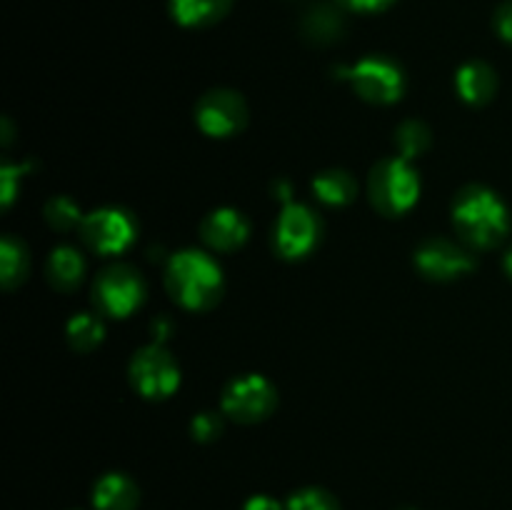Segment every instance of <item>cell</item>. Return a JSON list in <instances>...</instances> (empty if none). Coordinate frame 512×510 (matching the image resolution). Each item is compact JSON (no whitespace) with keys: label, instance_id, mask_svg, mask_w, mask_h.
<instances>
[{"label":"cell","instance_id":"30bf717a","mask_svg":"<svg viewBox=\"0 0 512 510\" xmlns=\"http://www.w3.org/2000/svg\"><path fill=\"white\" fill-rule=\"evenodd\" d=\"M245 120H248V108L235 90H210L198 103V125L213 138L238 133Z\"/></svg>","mask_w":512,"mask_h":510},{"label":"cell","instance_id":"603a6c76","mask_svg":"<svg viewBox=\"0 0 512 510\" xmlns=\"http://www.w3.org/2000/svg\"><path fill=\"white\" fill-rule=\"evenodd\" d=\"M288 510H340L338 503L330 493L320 488H305L298 490L293 498L288 500Z\"/></svg>","mask_w":512,"mask_h":510},{"label":"cell","instance_id":"6da1fadb","mask_svg":"<svg viewBox=\"0 0 512 510\" xmlns=\"http://www.w3.org/2000/svg\"><path fill=\"white\" fill-rule=\"evenodd\" d=\"M453 220L460 238L473 248H493L510 228L505 203L483 185L460 190L453 205Z\"/></svg>","mask_w":512,"mask_h":510},{"label":"cell","instance_id":"d6986e66","mask_svg":"<svg viewBox=\"0 0 512 510\" xmlns=\"http://www.w3.org/2000/svg\"><path fill=\"white\" fill-rule=\"evenodd\" d=\"M68 340L75 350H93L103 340V323L93 313L75 315L68 323Z\"/></svg>","mask_w":512,"mask_h":510},{"label":"cell","instance_id":"f1b7e54d","mask_svg":"<svg viewBox=\"0 0 512 510\" xmlns=\"http://www.w3.org/2000/svg\"><path fill=\"white\" fill-rule=\"evenodd\" d=\"M505 270H508V275L512 278V248L508 250V255H505Z\"/></svg>","mask_w":512,"mask_h":510},{"label":"cell","instance_id":"83f0119b","mask_svg":"<svg viewBox=\"0 0 512 510\" xmlns=\"http://www.w3.org/2000/svg\"><path fill=\"white\" fill-rule=\"evenodd\" d=\"M153 333H155V338L160 340V343H163L165 338H168V333H170V323L165 318H160V320H155L153 323Z\"/></svg>","mask_w":512,"mask_h":510},{"label":"cell","instance_id":"8fae6325","mask_svg":"<svg viewBox=\"0 0 512 510\" xmlns=\"http://www.w3.org/2000/svg\"><path fill=\"white\" fill-rule=\"evenodd\" d=\"M420 273L433 280H453L473 270V255L445 238L425 240L415 255Z\"/></svg>","mask_w":512,"mask_h":510},{"label":"cell","instance_id":"7c38bea8","mask_svg":"<svg viewBox=\"0 0 512 510\" xmlns=\"http://www.w3.org/2000/svg\"><path fill=\"white\" fill-rule=\"evenodd\" d=\"M250 225L243 213L233 208H220L210 213L200 225V235L213 250H235L248 240Z\"/></svg>","mask_w":512,"mask_h":510},{"label":"cell","instance_id":"7402d4cb","mask_svg":"<svg viewBox=\"0 0 512 510\" xmlns=\"http://www.w3.org/2000/svg\"><path fill=\"white\" fill-rule=\"evenodd\" d=\"M45 220H48L55 230H70L73 225L83 223L78 205H75L70 198H63V195L50 200L48 208H45Z\"/></svg>","mask_w":512,"mask_h":510},{"label":"cell","instance_id":"ac0fdd59","mask_svg":"<svg viewBox=\"0 0 512 510\" xmlns=\"http://www.w3.org/2000/svg\"><path fill=\"white\" fill-rule=\"evenodd\" d=\"M315 195L328 205H345L355 198V178L345 170H325L313 183Z\"/></svg>","mask_w":512,"mask_h":510},{"label":"cell","instance_id":"e0dca14e","mask_svg":"<svg viewBox=\"0 0 512 510\" xmlns=\"http://www.w3.org/2000/svg\"><path fill=\"white\" fill-rule=\"evenodd\" d=\"M85 263L80 258V253L75 248H55L50 253L48 265H45V273H48V280L55 285L58 290H70L80 283L83 278Z\"/></svg>","mask_w":512,"mask_h":510},{"label":"cell","instance_id":"9c48e42d","mask_svg":"<svg viewBox=\"0 0 512 510\" xmlns=\"http://www.w3.org/2000/svg\"><path fill=\"white\" fill-rule=\"evenodd\" d=\"M320 238V220L308 205L288 203L275 225V245L285 258H303Z\"/></svg>","mask_w":512,"mask_h":510},{"label":"cell","instance_id":"d4e9b609","mask_svg":"<svg viewBox=\"0 0 512 510\" xmlns=\"http://www.w3.org/2000/svg\"><path fill=\"white\" fill-rule=\"evenodd\" d=\"M495 30H498L500 38L512 43V0L500 5L498 13H495Z\"/></svg>","mask_w":512,"mask_h":510},{"label":"cell","instance_id":"7a4b0ae2","mask_svg":"<svg viewBox=\"0 0 512 510\" xmlns=\"http://www.w3.org/2000/svg\"><path fill=\"white\" fill-rule=\"evenodd\" d=\"M170 295L188 310H208L223 293V273L208 253L183 250L173 255L165 270Z\"/></svg>","mask_w":512,"mask_h":510},{"label":"cell","instance_id":"9a60e30c","mask_svg":"<svg viewBox=\"0 0 512 510\" xmlns=\"http://www.w3.org/2000/svg\"><path fill=\"white\" fill-rule=\"evenodd\" d=\"M345 30V18L338 8L330 3H318L305 13L303 18V35L310 43L328 45L338 40Z\"/></svg>","mask_w":512,"mask_h":510},{"label":"cell","instance_id":"2e32d148","mask_svg":"<svg viewBox=\"0 0 512 510\" xmlns=\"http://www.w3.org/2000/svg\"><path fill=\"white\" fill-rule=\"evenodd\" d=\"M233 0H170V15L188 28H205L225 18Z\"/></svg>","mask_w":512,"mask_h":510},{"label":"cell","instance_id":"52a82bcc","mask_svg":"<svg viewBox=\"0 0 512 510\" xmlns=\"http://www.w3.org/2000/svg\"><path fill=\"white\" fill-rule=\"evenodd\" d=\"M135 220L128 210L120 208H100L95 213L85 215L80 223L83 240L103 255H115L128 248L135 238Z\"/></svg>","mask_w":512,"mask_h":510},{"label":"cell","instance_id":"484cf974","mask_svg":"<svg viewBox=\"0 0 512 510\" xmlns=\"http://www.w3.org/2000/svg\"><path fill=\"white\" fill-rule=\"evenodd\" d=\"M340 3L350 10H360V13H375V10L388 8L395 0H340Z\"/></svg>","mask_w":512,"mask_h":510},{"label":"cell","instance_id":"277c9868","mask_svg":"<svg viewBox=\"0 0 512 510\" xmlns=\"http://www.w3.org/2000/svg\"><path fill=\"white\" fill-rule=\"evenodd\" d=\"M340 78L350 80L360 98L370 100V103H393L403 95L405 85L400 65L383 55H370L353 68H343Z\"/></svg>","mask_w":512,"mask_h":510},{"label":"cell","instance_id":"ffe728a7","mask_svg":"<svg viewBox=\"0 0 512 510\" xmlns=\"http://www.w3.org/2000/svg\"><path fill=\"white\" fill-rule=\"evenodd\" d=\"M0 268H3V283L8 288L18 283V280H23L25 273H28V253H25V245L13 238H5L3 245H0Z\"/></svg>","mask_w":512,"mask_h":510},{"label":"cell","instance_id":"44dd1931","mask_svg":"<svg viewBox=\"0 0 512 510\" xmlns=\"http://www.w3.org/2000/svg\"><path fill=\"white\" fill-rule=\"evenodd\" d=\"M398 148L403 153V158H415V155L425 153V148L430 145V130L425 128L418 120H408L398 128Z\"/></svg>","mask_w":512,"mask_h":510},{"label":"cell","instance_id":"4fadbf2b","mask_svg":"<svg viewBox=\"0 0 512 510\" xmlns=\"http://www.w3.org/2000/svg\"><path fill=\"white\" fill-rule=\"evenodd\" d=\"M140 493L128 475L110 473L98 480L93 493L95 510H135Z\"/></svg>","mask_w":512,"mask_h":510},{"label":"cell","instance_id":"8992f818","mask_svg":"<svg viewBox=\"0 0 512 510\" xmlns=\"http://www.w3.org/2000/svg\"><path fill=\"white\" fill-rule=\"evenodd\" d=\"M130 380L145 398H168L180 383V370L163 343L138 350L130 363Z\"/></svg>","mask_w":512,"mask_h":510},{"label":"cell","instance_id":"ba28073f","mask_svg":"<svg viewBox=\"0 0 512 510\" xmlns=\"http://www.w3.org/2000/svg\"><path fill=\"white\" fill-rule=\"evenodd\" d=\"M275 408V390L263 375H243L225 388L223 410L240 423H258Z\"/></svg>","mask_w":512,"mask_h":510},{"label":"cell","instance_id":"4316f807","mask_svg":"<svg viewBox=\"0 0 512 510\" xmlns=\"http://www.w3.org/2000/svg\"><path fill=\"white\" fill-rule=\"evenodd\" d=\"M245 510H280V505L273 498H268V495H255V498L245 503Z\"/></svg>","mask_w":512,"mask_h":510},{"label":"cell","instance_id":"cb8c5ba5","mask_svg":"<svg viewBox=\"0 0 512 510\" xmlns=\"http://www.w3.org/2000/svg\"><path fill=\"white\" fill-rule=\"evenodd\" d=\"M220 430H223V423H220V418L215 413L195 415L193 435L198 440H213L215 435H220Z\"/></svg>","mask_w":512,"mask_h":510},{"label":"cell","instance_id":"5bb4252c","mask_svg":"<svg viewBox=\"0 0 512 510\" xmlns=\"http://www.w3.org/2000/svg\"><path fill=\"white\" fill-rule=\"evenodd\" d=\"M455 83H458L460 98L468 100V103L473 105H480L485 103V100L493 98L495 88H498L495 70L490 68L488 63H483V60H473V63L463 65V68L458 70Z\"/></svg>","mask_w":512,"mask_h":510},{"label":"cell","instance_id":"3957f363","mask_svg":"<svg viewBox=\"0 0 512 510\" xmlns=\"http://www.w3.org/2000/svg\"><path fill=\"white\" fill-rule=\"evenodd\" d=\"M420 180L405 158L380 160L368 178V195L385 215H400L418 200Z\"/></svg>","mask_w":512,"mask_h":510},{"label":"cell","instance_id":"5b68a950","mask_svg":"<svg viewBox=\"0 0 512 510\" xmlns=\"http://www.w3.org/2000/svg\"><path fill=\"white\" fill-rule=\"evenodd\" d=\"M95 303L103 310L105 315H115V318H123V315L133 313L140 303H143L145 295V283L138 275V270L130 268V265H110L95 280Z\"/></svg>","mask_w":512,"mask_h":510}]
</instances>
